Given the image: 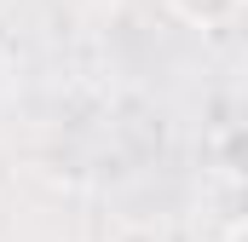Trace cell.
Listing matches in <instances>:
<instances>
[{
    "label": "cell",
    "instance_id": "1",
    "mask_svg": "<svg viewBox=\"0 0 248 242\" xmlns=\"http://www.w3.org/2000/svg\"><path fill=\"white\" fill-rule=\"evenodd\" d=\"M214 167H219V179L248 190V121H231L214 133Z\"/></svg>",
    "mask_w": 248,
    "mask_h": 242
},
{
    "label": "cell",
    "instance_id": "2",
    "mask_svg": "<svg viewBox=\"0 0 248 242\" xmlns=\"http://www.w3.org/2000/svg\"><path fill=\"white\" fill-rule=\"evenodd\" d=\"M168 6H173L185 23H196V29H214V23H231L243 0H168Z\"/></svg>",
    "mask_w": 248,
    "mask_h": 242
},
{
    "label": "cell",
    "instance_id": "3",
    "mask_svg": "<svg viewBox=\"0 0 248 242\" xmlns=\"http://www.w3.org/2000/svg\"><path fill=\"white\" fill-rule=\"evenodd\" d=\"M231 242H248V225H237V231H231Z\"/></svg>",
    "mask_w": 248,
    "mask_h": 242
}]
</instances>
